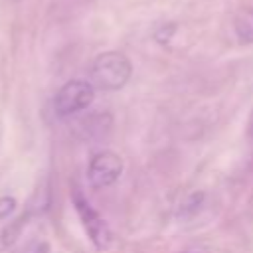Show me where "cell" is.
Returning a JSON list of instances; mask_svg holds the SVG:
<instances>
[{
  "instance_id": "obj_1",
  "label": "cell",
  "mask_w": 253,
  "mask_h": 253,
  "mask_svg": "<svg viewBox=\"0 0 253 253\" xmlns=\"http://www.w3.org/2000/svg\"><path fill=\"white\" fill-rule=\"evenodd\" d=\"M132 65L121 51H105L95 57L91 65V79L103 91H117L130 79Z\"/></svg>"
},
{
  "instance_id": "obj_2",
  "label": "cell",
  "mask_w": 253,
  "mask_h": 253,
  "mask_svg": "<svg viewBox=\"0 0 253 253\" xmlns=\"http://www.w3.org/2000/svg\"><path fill=\"white\" fill-rule=\"evenodd\" d=\"M73 208H75V211H77V215H79V219H81L91 243L101 251L109 249L111 243H113V233H111L107 221L91 208V204L81 196L79 190H73Z\"/></svg>"
},
{
  "instance_id": "obj_3",
  "label": "cell",
  "mask_w": 253,
  "mask_h": 253,
  "mask_svg": "<svg viewBox=\"0 0 253 253\" xmlns=\"http://www.w3.org/2000/svg\"><path fill=\"white\" fill-rule=\"evenodd\" d=\"M95 97V89L89 81L83 79H71L67 81L55 95L53 107L59 117H69L73 113H79L91 105Z\"/></svg>"
},
{
  "instance_id": "obj_4",
  "label": "cell",
  "mask_w": 253,
  "mask_h": 253,
  "mask_svg": "<svg viewBox=\"0 0 253 253\" xmlns=\"http://www.w3.org/2000/svg\"><path fill=\"white\" fill-rule=\"evenodd\" d=\"M121 174H123V160L119 154H115L111 150H103V152L95 154L89 162V168H87L89 184L95 190H101V188L115 184Z\"/></svg>"
},
{
  "instance_id": "obj_5",
  "label": "cell",
  "mask_w": 253,
  "mask_h": 253,
  "mask_svg": "<svg viewBox=\"0 0 253 253\" xmlns=\"http://www.w3.org/2000/svg\"><path fill=\"white\" fill-rule=\"evenodd\" d=\"M16 210V200L14 198H0V219L8 217Z\"/></svg>"
}]
</instances>
